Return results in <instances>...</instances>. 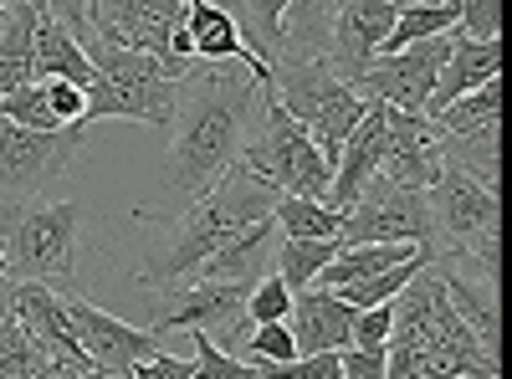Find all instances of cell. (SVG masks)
<instances>
[{
	"label": "cell",
	"mask_w": 512,
	"mask_h": 379,
	"mask_svg": "<svg viewBox=\"0 0 512 379\" xmlns=\"http://www.w3.org/2000/svg\"><path fill=\"white\" fill-rule=\"evenodd\" d=\"M349 323H354V308H349V303H338L333 292H323V287H303V292H292L287 328H292L297 354L349 349Z\"/></svg>",
	"instance_id": "18"
},
{
	"label": "cell",
	"mask_w": 512,
	"mask_h": 379,
	"mask_svg": "<svg viewBox=\"0 0 512 379\" xmlns=\"http://www.w3.org/2000/svg\"><path fill=\"white\" fill-rule=\"evenodd\" d=\"M16 323L36 339V349L47 354V359H72V364H93L88 354H82L77 344V333L67 323V303L57 298L52 287H41V282H16ZM98 369V364H93Z\"/></svg>",
	"instance_id": "17"
},
{
	"label": "cell",
	"mask_w": 512,
	"mask_h": 379,
	"mask_svg": "<svg viewBox=\"0 0 512 379\" xmlns=\"http://www.w3.org/2000/svg\"><path fill=\"white\" fill-rule=\"evenodd\" d=\"M82 379H118V374H103V369H93V374H82Z\"/></svg>",
	"instance_id": "46"
},
{
	"label": "cell",
	"mask_w": 512,
	"mask_h": 379,
	"mask_svg": "<svg viewBox=\"0 0 512 379\" xmlns=\"http://www.w3.org/2000/svg\"><path fill=\"white\" fill-rule=\"evenodd\" d=\"M497 144H502V118L482 123V129H466V134H441V164L497 190V180H502V149Z\"/></svg>",
	"instance_id": "25"
},
{
	"label": "cell",
	"mask_w": 512,
	"mask_h": 379,
	"mask_svg": "<svg viewBox=\"0 0 512 379\" xmlns=\"http://www.w3.org/2000/svg\"><path fill=\"white\" fill-rule=\"evenodd\" d=\"M379 175L405 190H431L441 180V129L425 113L390 108V149L379 159Z\"/></svg>",
	"instance_id": "16"
},
{
	"label": "cell",
	"mask_w": 512,
	"mask_h": 379,
	"mask_svg": "<svg viewBox=\"0 0 512 379\" xmlns=\"http://www.w3.org/2000/svg\"><path fill=\"white\" fill-rule=\"evenodd\" d=\"M185 36H190V52L200 62H256L246 52V41L236 31V21L216 6V0H190L185 6Z\"/></svg>",
	"instance_id": "23"
},
{
	"label": "cell",
	"mask_w": 512,
	"mask_h": 379,
	"mask_svg": "<svg viewBox=\"0 0 512 379\" xmlns=\"http://www.w3.org/2000/svg\"><path fill=\"white\" fill-rule=\"evenodd\" d=\"M415 267H425V262H405V267H390V272H379V277H364V282H349V287H333V298L349 303V308H384V303H390L395 292L415 277Z\"/></svg>",
	"instance_id": "32"
},
{
	"label": "cell",
	"mask_w": 512,
	"mask_h": 379,
	"mask_svg": "<svg viewBox=\"0 0 512 379\" xmlns=\"http://www.w3.org/2000/svg\"><path fill=\"white\" fill-rule=\"evenodd\" d=\"M384 364H390V344H349L338 349V374L344 379H384Z\"/></svg>",
	"instance_id": "38"
},
{
	"label": "cell",
	"mask_w": 512,
	"mask_h": 379,
	"mask_svg": "<svg viewBox=\"0 0 512 379\" xmlns=\"http://www.w3.org/2000/svg\"><path fill=\"white\" fill-rule=\"evenodd\" d=\"M36 82V6L21 0V6L0 11V98Z\"/></svg>",
	"instance_id": "22"
},
{
	"label": "cell",
	"mask_w": 512,
	"mask_h": 379,
	"mask_svg": "<svg viewBox=\"0 0 512 379\" xmlns=\"http://www.w3.org/2000/svg\"><path fill=\"white\" fill-rule=\"evenodd\" d=\"M36 11H47L57 26H67L77 41L88 36V0H31Z\"/></svg>",
	"instance_id": "41"
},
{
	"label": "cell",
	"mask_w": 512,
	"mask_h": 379,
	"mask_svg": "<svg viewBox=\"0 0 512 379\" xmlns=\"http://www.w3.org/2000/svg\"><path fill=\"white\" fill-rule=\"evenodd\" d=\"M502 77V41H466L451 31V57L441 62L436 72V88H431V103H425V118L441 113L446 103H456L461 93L482 88V82Z\"/></svg>",
	"instance_id": "19"
},
{
	"label": "cell",
	"mask_w": 512,
	"mask_h": 379,
	"mask_svg": "<svg viewBox=\"0 0 512 379\" xmlns=\"http://www.w3.org/2000/svg\"><path fill=\"white\" fill-rule=\"evenodd\" d=\"M236 164L251 180L272 185L277 195H303V200H323L328 180H333V164L318 154L303 123H292L282 113V103L272 93H262V118H256V134L246 139Z\"/></svg>",
	"instance_id": "7"
},
{
	"label": "cell",
	"mask_w": 512,
	"mask_h": 379,
	"mask_svg": "<svg viewBox=\"0 0 512 379\" xmlns=\"http://www.w3.org/2000/svg\"><path fill=\"white\" fill-rule=\"evenodd\" d=\"M0 241H6V282H41L57 298L82 292V205L77 200H21L0 205Z\"/></svg>",
	"instance_id": "3"
},
{
	"label": "cell",
	"mask_w": 512,
	"mask_h": 379,
	"mask_svg": "<svg viewBox=\"0 0 512 379\" xmlns=\"http://www.w3.org/2000/svg\"><path fill=\"white\" fill-rule=\"evenodd\" d=\"M195 379H256V369L221 349L210 333H195Z\"/></svg>",
	"instance_id": "36"
},
{
	"label": "cell",
	"mask_w": 512,
	"mask_h": 379,
	"mask_svg": "<svg viewBox=\"0 0 512 379\" xmlns=\"http://www.w3.org/2000/svg\"><path fill=\"white\" fill-rule=\"evenodd\" d=\"M364 241H410L431 251L436 231H431V205L425 190H405L390 185L384 175H374L359 200L344 210V226H338V246H364Z\"/></svg>",
	"instance_id": "10"
},
{
	"label": "cell",
	"mask_w": 512,
	"mask_h": 379,
	"mask_svg": "<svg viewBox=\"0 0 512 379\" xmlns=\"http://www.w3.org/2000/svg\"><path fill=\"white\" fill-rule=\"evenodd\" d=\"M425 205H431V231H436L431 262L472 267L487 287H497V231H502L497 190L441 164V180L425 190Z\"/></svg>",
	"instance_id": "5"
},
{
	"label": "cell",
	"mask_w": 512,
	"mask_h": 379,
	"mask_svg": "<svg viewBox=\"0 0 512 379\" xmlns=\"http://www.w3.org/2000/svg\"><path fill=\"white\" fill-rule=\"evenodd\" d=\"M333 6H338V0H287L282 57H277V62L323 57V52H328V21H333Z\"/></svg>",
	"instance_id": "27"
},
{
	"label": "cell",
	"mask_w": 512,
	"mask_h": 379,
	"mask_svg": "<svg viewBox=\"0 0 512 379\" xmlns=\"http://www.w3.org/2000/svg\"><path fill=\"white\" fill-rule=\"evenodd\" d=\"M82 52H88V62H93V82L82 88V129H93V123H103V118H134V123L169 129L180 82L164 72L159 57L103 47V41H93V36H82Z\"/></svg>",
	"instance_id": "4"
},
{
	"label": "cell",
	"mask_w": 512,
	"mask_h": 379,
	"mask_svg": "<svg viewBox=\"0 0 512 379\" xmlns=\"http://www.w3.org/2000/svg\"><path fill=\"white\" fill-rule=\"evenodd\" d=\"M0 277H6V241H0Z\"/></svg>",
	"instance_id": "47"
},
{
	"label": "cell",
	"mask_w": 512,
	"mask_h": 379,
	"mask_svg": "<svg viewBox=\"0 0 512 379\" xmlns=\"http://www.w3.org/2000/svg\"><path fill=\"white\" fill-rule=\"evenodd\" d=\"M185 6L190 0H88V36L103 41V47L149 52L180 82L185 72H195Z\"/></svg>",
	"instance_id": "8"
},
{
	"label": "cell",
	"mask_w": 512,
	"mask_h": 379,
	"mask_svg": "<svg viewBox=\"0 0 512 379\" xmlns=\"http://www.w3.org/2000/svg\"><path fill=\"white\" fill-rule=\"evenodd\" d=\"M82 374H93V364H72V359H47L31 379H82Z\"/></svg>",
	"instance_id": "43"
},
{
	"label": "cell",
	"mask_w": 512,
	"mask_h": 379,
	"mask_svg": "<svg viewBox=\"0 0 512 379\" xmlns=\"http://www.w3.org/2000/svg\"><path fill=\"white\" fill-rule=\"evenodd\" d=\"M262 62H221V67H195L180 77L175 118H169V154H164V210H134L144 216H175L180 205L200 200L210 185H221L246 139L256 134L262 118V93H267Z\"/></svg>",
	"instance_id": "1"
},
{
	"label": "cell",
	"mask_w": 512,
	"mask_h": 379,
	"mask_svg": "<svg viewBox=\"0 0 512 379\" xmlns=\"http://www.w3.org/2000/svg\"><path fill=\"white\" fill-rule=\"evenodd\" d=\"M405 262H431V251H425V246H410V241H364V246H338V257L313 277V287L333 292V287H349V282L379 277V272L405 267Z\"/></svg>",
	"instance_id": "20"
},
{
	"label": "cell",
	"mask_w": 512,
	"mask_h": 379,
	"mask_svg": "<svg viewBox=\"0 0 512 379\" xmlns=\"http://www.w3.org/2000/svg\"><path fill=\"white\" fill-rule=\"evenodd\" d=\"M267 93L282 103L292 123H303L308 139L328 164H338V149L354 134V123L364 118L369 98H359L344 77L328 67V57H297V62H272Z\"/></svg>",
	"instance_id": "6"
},
{
	"label": "cell",
	"mask_w": 512,
	"mask_h": 379,
	"mask_svg": "<svg viewBox=\"0 0 512 379\" xmlns=\"http://www.w3.org/2000/svg\"><path fill=\"white\" fill-rule=\"evenodd\" d=\"M287 308H292V292H287V282L277 277V272H262L251 282V292H246V318L251 323H287Z\"/></svg>",
	"instance_id": "33"
},
{
	"label": "cell",
	"mask_w": 512,
	"mask_h": 379,
	"mask_svg": "<svg viewBox=\"0 0 512 379\" xmlns=\"http://www.w3.org/2000/svg\"><path fill=\"white\" fill-rule=\"evenodd\" d=\"M384 149H390V103L369 98L364 118L354 123V134L344 139V149H338V164H333V180H328L323 205L344 216V210L359 200V190H364V185L379 175V159H384Z\"/></svg>",
	"instance_id": "15"
},
{
	"label": "cell",
	"mask_w": 512,
	"mask_h": 379,
	"mask_svg": "<svg viewBox=\"0 0 512 379\" xmlns=\"http://www.w3.org/2000/svg\"><path fill=\"white\" fill-rule=\"evenodd\" d=\"M297 344H292V328L287 323H256V333L246 339V359H262V364H277V359H292Z\"/></svg>",
	"instance_id": "37"
},
{
	"label": "cell",
	"mask_w": 512,
	"mask_h": 379,
	"mask_svg": "<svg viewBox=\"0 0 512 379\" xmlns=\"http://www.w3.org/2000/svg\"><path fill=\"white\" fill-rule=\"evenodd\" d=\"M395 6H441V0H395Z\"/></svg>",
	"instance_id": "45"
},
{
	"label": "cell",
	"mask_w": 512,
	"mask_h": 379,
	"mask_svg": "<svg viewBox=\"0 0 512 379\" xmlns=\"http://www.w3.org/2000/svg\"><path fill=\"white\" fill-rule=\"evenodd\" d=\"M47 108L57 113V123H82V88L77 82H41Z\"/></svg>",
	"instance_id": "42"
},
{
	"label": "cell",
	"mask_w": 512,
	"mask_h": 379,
	"mask_svg": "<svg viewBox=\"0 0 512 379\" xmlns=\"http://www.w3.org/2000/svg\"><path fill=\"white\" fill-rule=\"evenodd\" d=\"M497 118H502V77L482 82V88L446 103L441 113H431V123L441 134H466V129H482V123H497Z\"/></svg>",
	"instance_id": "30"
},
{
	"label": "cell",
	"mask_w": 512,
	"mask_h": 379,
	"mask_svg": "<svg viewBox=\"0 0 512 379\" xmlns=\"http://www.w3.org/2000/svg\"><path fill=\"white\" fill-rule=\"evenodd\" d=\"M272 221L282 236H297V241H338V226H344L338 210H328L323 200H303V195H277Z\"/></svg>",
	"instance_id": "28"
},
{
	"label": "cell",
	"mask_w": 512,
	"mask_h": 379,
	"mask_svg": "<svg viewBox=\"0 0 512 379\" xmlns=\"http://www.w3.org/2000/svg\"><path fill=\"white\" fill-rule=\"evenodd\" d=\"M0 123H16V129H31V134L67 129V123H57V113L47 108V93H41V82H26V88H16V93L0 98Z\"/></svg>",
	"instance_id": "31"
},
{
	"label": "cell",
	"mask_w": 512,
	"mask_h": 379,
	"mask_svg": "<svg viewBox=\"0 0 512 379\" xmlns=\"http://www.w3.org/2000/svg\"><path fill=\"white\" fill-rule=\"evenodd\" d=\"M216 6L236 21L246 52L272 67L282 57V21H287V0H216Z\"/></svg>",
	"instance_id": "26"
},
{
	"label": "cell",
	"mask_w": 512,
	"mask_h": 379,
	"mask_svg": "<svg viewBox=\"0 0 512 379\" xmlns=\"http://www.w3.org/2000/svg\"><path fill=\"white\" fill-rule=\"evenodd\" d=\"M128 379H195V359H175V354H149L128 369Z\"/></svg>",
	"instance_id": "40"
},
{
	"label": "cell",
	"mask_w": 512,
	"mask_h": 379,
	"mask_svg": "<svg viewBox=\"0 0 512 379\" xmlns=\"http://www.w3.org/2000/svg\"><path fill=\"white\" fill-rule=\"evenodd\" d=\"M0 6H21V0H0Z\"/></svg>",
	"instance_id": "48"
},
{
	"label": "cell",
	"mask_w": 512,
	"mask_h": 379,
	"mask_svg": "<svg viewBox=\"0 0 512 379\" xmlns=\"http://www.w3.org/2000/svg\"><path fill=\"white\" fill-rule=\"evenodd\" d=\"M11 323H16V282L0 277V339H6Z\"/></svg>",
	"instance_id": "44"
},
{
	"label": "cell",
	"mask_w": 512,
	"mask_h": 379,
	"mask_svg": "<svg viewBox=\"0 0 512 379\" xmlns=\"http://www.w3.org/2000/svg\"><path fill=\"white\" fill-rule=\"evenodd\" d=\"M0 11H6V6H0Z\"/></svg>",
	"instance_id": "49"
},
{
	"label": "cell",
	"mask_w": 512,
	"mask_h": 379,
	"mask_svg": "<svg viewBox=\"0 0 512 379\" xmlns=\"http://www.w3.org/2000/svg\"><path fill=\"white\" fill-rule=\"evenodd\" d=\"M36 82H77V88L93 82V62L82 52V41L47 11H36Z\"/></svg>",
	"instance_id": "24"
},
{
	"label": "cell",
	"mask_w": 512,
	"mask_h": 379,
	"mask_svg": "<svg viewBox=\"0 0 512 379\" xmlns=\"http://www.w3.org/2000/svg\"><path fill=\"white\" fill-rule=\"evenodd\" d=\"M400 6L395 0H338L333 6V21H328V67L338 72L354 88V77L379 57L384 36H390Z\"/></svg>",
	"instance_id": "14"
},
{
	"label": "cell",
	"mask_w": 512,
	"mask_h": 379,
	"mask_svg": "<svg viewBox=\"0 0 512 379\" xmlns=\"http://www.w3.org/2000/svg\"><path fill=\"white\" fill-rule=\"evenodd\" d=\"M349 344H390V303L384 308H354V323H349Z\"/></svg>",
	"instance_id": "39"
},
{
	"label": "cell",
	"mask_w": 512,
	"mask_h": 379,
	"mask_svg": "<svg viewBox=\"0 0 512 379\" xmlns=\"http://www.w3.org/2000/svg\"><path fill=\"white\" fill-rule=\"evenodd\" d=\"M41 364H47V354L36 349V339L21 323H11L6 339H0V379H31Z\"/></svg>",
	"instance_id": "34"
},
{
	"label": "cell",
	"mask_w": 512,
	"mask_h": 379,
	"mask_svg": "<svg viewBox=\"0 0 512 379\" xmlns=\"http://www.w3.org/2000/svg\"><path fill=\"white\" fill-rule=\"evenodd\" d=\"M277 221L267 216V221H256V226H246L241 236H231L216 257H210L200 272H195V282H256L262 272H272V246H277Z\"/></svg>",
	"instance_id": "21"
},
{
	"label": "cell",
	"mask_w": 512,
	"mask_h": 379,
	"mask_svg": "<svg viewBox=\"0 0 512 379\" xmlns=\"http://www.w3.org/2000/svg\"><path fill=\"white\" fill-rule=\"evenodd\" d=\"M272 200H277V190L251 180L236 164L221 185H210L200 200L180 205L175 216H144V226H154V236L144 241L134 282L154 287V292L195 282V272L216 257L231 236H241L246 226L272 216Z\"/></svg>",
	"instance_id": "2"
},
{
	"label": "cell",
	"mask_w": 512,
	"mask_h": 379,
	"mask_svg": "<svg viewBox=\"0 0 512 379\" xmlns=\"http://www.w3.org/2000/svg\"><path fill=\"white\" fill-rule=\"evenodd\" d=\"M451 31L466 41H502V0H456Z\"/></svg>",
	"instance_id": "35"
},
{
	"label": "cell",
	"mask_w": 512,
	"mask_h": 379,
	"mask_svg": "<svg viewBox=\"0 0 512 379\" xmlns=\"http://www.w3.org/2000/svg\"><path fill=\"white\" fill-rule=\"evenodd\" d=\"M446 57H451V31L431 36V41H410V47H400V52H379L354 77V93L379 98V103H390L400 113H425L431 88H436V72H441Z\"/></svg>",
	"instance_id": "12"
},
{
	"label": "cell",
	"mask_w": 512,
	"mask_h": 379,
	"mask_svg": "<svg viewBox=\"0 0 512 379\" xmlns=\"http://www.w3.org/2000/svg\"><path fill=\"white\" fill-rule=\"evenodd\" d=\"M82 139H88L82 123H67V129H52V134L0 123V205L36 200L41 185H52L57 175L72 170V159L82 154Z\"/></svg>",
	"instance_id": "9"
},
{
	"label": "cell",
	"mask_w": 512,
	"mask_h": 379,
	"mask_svg": "<svg viewBox=\"0 0 512 379\" xmlns=\"http://www.w3.org/2000/svg\"><path fill=\"white\" fill-rule=\"evenodd\" d=\"M338 257V241H297V236H277L272 246V272L287 282V292L313 287V277Z\"/></svg>",
	"instance_id": "29"
},
{
	"label": "cell",
	"mask_w": 512,
	"mask_h": 379,
	"mask_svg": "<svg viewBox=\"0 0 512 379\" xmlns=\"http://www.w3.org/2000/svg\"><path fill=\"white\" fill-rule=\"evenodd\" d=\"M62 303H67V323H72V333H77L82 354H88L103 374L128 379V369H134L139 359H149V354L164 349L159 333L134 328V323H123V318L103 313L98 303H88V292H72V298H62Z\"/></svg>",
	"instance_id": "13"
},
{
	"label": "cell",
	"mask_w": 512,
	"mask_h": 379,
	"mask_svg": "<svg viewBox=\"0 0 512 379\" xmlns=\"http://www.w3.org/2000/svg\"><path fill=\"white\" fill-rule=\"evenodd\" d=\"M246 292L251 282H185V287H169L159 292V303L149 313V333H175V328H190V333H221V349H236V339L246 333Z\"/></svg>",
	"instance_id": "11"
}]
</instances>
